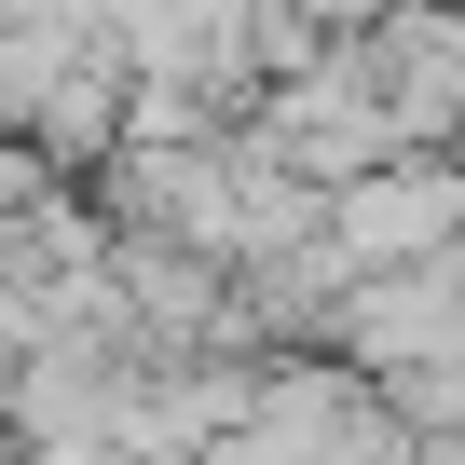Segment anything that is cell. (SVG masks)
Segmentation results:
<instances>
[{
    "mask_svg": "<svg viewBox=\"0 0 465 465\" xmlns=\"http://www.w3.org/2000/svg\"><path fill=\"white\" fill-rule=\"evenodd\" d=\"M438 232H451V178H397V192H356V205H342V247H356V261L438 247Z\"/></svg>",
    "mask_w": 465,
    "mask_h": 465,
    "instance_id": "cell-1",
    "label": "cell"
}]
</instances>
